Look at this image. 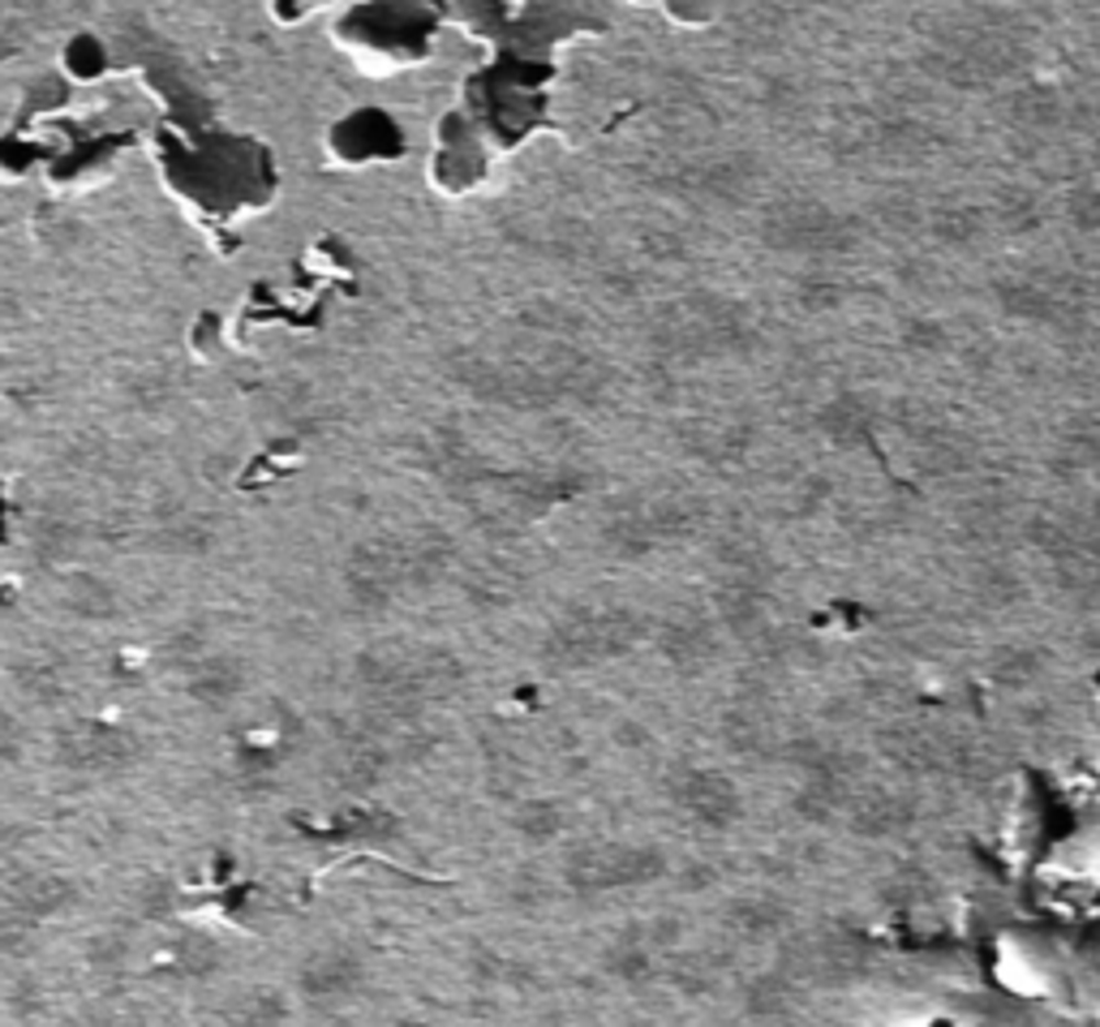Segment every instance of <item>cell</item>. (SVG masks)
Segmentation results:
<instances>
[{
	"label": "cell",
	"mask_w": 1100,
	"mask_h": 1027,
	"mask_svg": "<svg viewBox=\"0 0 1100 1027\" xmlns=\"http://www.w3.org/2000/svg\"><path fill=\"white\" fill-rule=\"evenodd\" d=\"M280 1019H284V1002L271 989L246 993V1002L233 1011V1027H276Z\"/></svg>",
	"instance_id": "obj_7"
},
{
	"label": "cell",
	"mask_w": 1100,
	"mask_h": 1027,
	"mask_svg": "<svg viewBox=\"0 0 1100 1027\" xmlns=\"http://www.w3.org/2000/svg\"><path fill=\"white\" fill-rule=\"evenodd\" d=\"M56 757L78 774H116L138 757V740L112 722H69L56 735Z\"/></svg>",
	"instance_id": "obj_1"
},
{
	"label": "cell",
	"mask_w": 1100,
	"mask_h": 1027,
	"mask_svg": "<svg viewBox=\"0 0 1100 1027\" xmlns=\"http://www.w3.org/2000/svg\"><path fill=\"white\" fill-rule=\"evenodd\" d=\"M632 877V865L619 856V851H606V847H585L568 860V881L576 890H598V885H615Z\"/></svg>",
	"instance_id": "obj_4"
},
{
	"label": "cell",
	"mask_w": 1100,
	"mask_h": 1027,
	"mask_svg": "<svg viewBox=\"0 0 1100 1027\" xmlns=\"http://www.w3.org/2000/svg\"><path fill=\"white\" fill-rule=\"evenodd\" d=\"M125 955H130V941H125V937H100V941L91 946V959H96L100 968H116Z\"/></svg>",
	"instance_id": "obj_11"
},
{
	"label": "cell",
	"mask_w": 1100,
	"mask_h": 1027,
	"mask_svg": "<svg viewBox=\"0 0 1100 1027\" xmlns=\"http://www.w3.org/2000/svg\"><path fill=\"white\" fill-rule=\"evenodd\" d=\"M18 748H22V731H18V722L0 714V761L18 757Z\"/></svg>",
	"instance_id": "obj_12"
},
{
	"label": "cell",
	"mask_w": 1100,
	"mask_h": 1027,
	"mask_svg": "<svg viewBox=\"0 0 1100 1027\" xmlns=\"http://www.w3.org/2000/svg\"><path fill=\"white\" fill-rule=\"evenodd\" d=\"M352 838H366V843H388L396 834V822L388 813H357L349 825Z\"/></svg>",
	"instance_id": "obj_10"
},
{
	"label": "cell",
	"mask_w": 1100,
	"mask_h": 1027,
	"mask_svg": "<svg viewBox=\"0 0 1100 1027\" xmlns=\"http://www.w3.org/2000/svg\"><path fill=\"white\" fill-rule=\"evenodd\" d=\"M516 830L525 838H534V843H547V838L559 834V809L550 800H525L520 813H516Z\"/></svg>",
	"instance_id": "obj_8"
},
{
	"label": "cell",
	"mask_w": 1100,
	"mask_h": 1027,
	"mask_svg": "<svg viewBox=\"0 0 1100 1027\" xmlns=\"http://www.w3.org/2000/svg\"><path fill=\"white\" fill-rule=\"evenodd\" d=\"M190 692L202 697V701H211V706L233 701V697L242 692V675H237L233 663H202V667H194V675H190Z\"/></svg>",
	"instance_id": "obj_6"
},
{
	"label": "cell",
	"mask_w": 1100,
	"mask_h": 1027,
	"mask_svg": "<svg viewBox=\"0 0 1100 1027\" xmlns=\"http://www.w3.org/2000/svg\"><path fill=\"white\" fill-rule=\"evenodd\" d=\"M298 984L305 997H349L361 984V959L352 950H318L301 963Z\"/></svg>",
	"instance_id": "obj_3"
},
{
	"label": "cell",
	"mask_w": 1100,
	"mask_h": 1027,
	"mask_svg": "<svg viewBox=\"0 0 1100 1027\" xmlns=\"http://www.w3.org/2000/svg\"><path fill=\"white\" fill-rule=\"evenodd\" d=\"M40 921H26V916H0V950L13 955V959H26L35 946H40Z\"/></svg>",
	"instance_id": "obj_9"
},
{
	"label": "cell",
	"mask_w": 1100,
	"mask_h": 1027,
	"mask_svg": "<svg viewBox=\"0 0 1100 1027\" xmlns=\"http://www.w3.org/2000/svg\"><path fill=\"white\" fill-rule=\"evenodd\" d=\"M69 903V885L60 877L31 869V865H9L0 873V907L9 916H26V921H44L56 916Z\"/></svg>",
	"instance_id": "obj_2"
},
{
	"label": "cell",
	"mask_w": 1100,
	"mask_h": 1027,
	"mask_svg": "<svg viewBox=\"0 0 1100 1027\" xmlns=\"http://www.w3.org/2000/svg\"><path fill=\"white\" fill-rule=\"evenodd\" d=\"M172 963H177L181 977L202 980L224 963V950H220V941L211 933H181L177 946H172Z\"/></svg>",
	"instance_id": "obj_5"
},
{
	"label": "cell",
	"mask_w": 1100,
	"mask_h": 1027,
	"mask_svg": "<svg viewBox=\"0 0 1100 1027\" xmlns=\"http://www.w3.org/2000/svg\"><path fill=\"white\" fill-rule=\"evenodd\" d=\"M18 838H22V834H18V825H4V822H0V851L18 847Z\"/></svg>",
	"instance_id": "obj_13"
},
{
	"label": "cell",
	"mask_w": 1100,
	"mask_h": 1027,
	"mask_svg": "<svg viewBox=\"0 0 1100 1027\" xmlns=\"http://www.w3.org/2000/svg\"><path fill=\"white\" fill-rule=\"evenodd\" d=\"M396 1027H426V1024H396Z\"/></svg>",
	"instance_id": "obj_14"
},
{
	"label": "cell",
	"mask_w": 1100,
	"mask_h": 1027,
	"mask_svg": "<svg viewBox=\"0 0 1100 1027\" xmlns=\"http://www.w3.org/2000/svg\"><path fill=\"white\" fill-rule=\"evenodd\" d=\"M112 1027H138V1024H112Z\"/></svg>",
	"instance_id": "obj_15"
}]
</instances>
